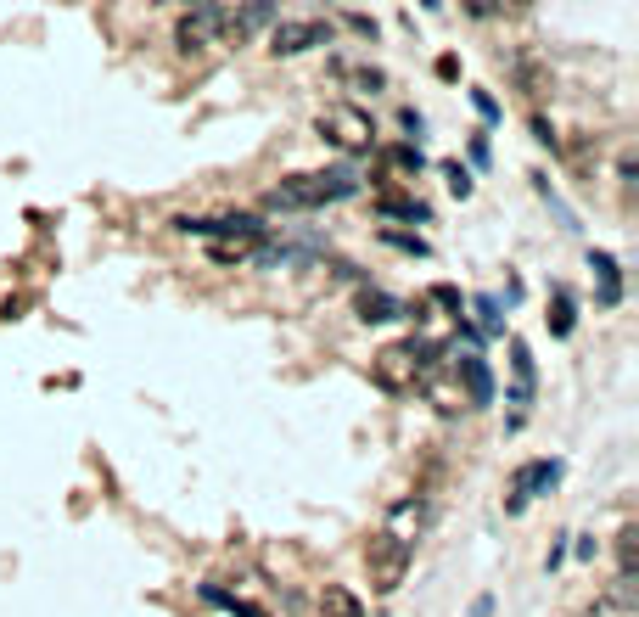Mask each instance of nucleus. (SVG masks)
I'll return each instance as SVG.
<instances>
[{"instance_id": "nucleus-8", "label": "nucleus", "mask_w": 639, "mask_h": 617, "mask_svg": "<svg viewBox=\"0 0 639 617\" xmlns=\"http://www.w3.org/2000/svg\"><path fill=\"white\" fill-rule=\"evenodd\" d=\"M455 388L466 393V410H483V404H494V371H488L483 354H455Z\"/></svg>"}, {"instance_id": "nucleus-17", "label": "nucleus", "mask_w": 639, "mask_h": 617, "mask_svg": "<svg viewBox=\"0 0 639 617\" xmlns=\"http://www.w3.org/2000/svg\"><path fill=\"white\" fill-rule=\"evenodd\" d=\"M421 388H426V399L438 404L443 416H455V410H466V393H460V388H449L443 376H421Z\"/></svg>"}, {"instance_id": "nucleus-16", "label": "nucleus", "mask_w": 639, "mask_h": 617, "mask_svg": "<svg viewBox=\"0 0 639 617\" xmlns=\"http://www.w3.org/2000/svg\"><path fill=\"white\" fill-rule=\"evenodd\" d=\"M202 40H213V6H202V12H185V17H180V45H185V51H197Z\"/></svg>"}, {"instance_id": "nucleus-4", "label": "nucleus", "mask_w": 639, "mask_h": 617, "mask_svg": "<svg viewBox=\"0 0 639 617\" xmlns=\"http://www.w3.org/2000/svg\"><path fill=\"white\" fill-rule=\"evenodd\" d=\"M365 578L376 595H393L404 578H410V550L398 545V539H387V533H370L365 545Z\"/></svg>"}, {"instance_id": "nucleus-14", "label": "nucleus", "mask_w": 639, "mask_h": 617, "mask_svg": "<svg viewBox=\"0 0 639 617\" xmlns=\"http://www.w3.org/2000/svg\"><path fill=\"white\" fill-rule=\"evenodd\" d=\"M516 79H522V90L533 101H544V90H550V68H544L533 51H522V57H516Z\"/></svg>"}, {"instance_id": "nucleus-9", "label": "nucleus", "mask_w": 639, "mask_h": 617, "mask_svg": "<svg viewBox=\"0 0 639 617\" xmlns=\"http://www.w3.org/2000/svg\"><path fill=\"white\" fill-rule=\"evenodd\" d=\"M382 533H387V539H398V545L410 550L415 539L426 533V500H415V494L393 500V505H387V522H382Z\"/></svg>"}, {"instance_id": "nucleus-22", "label": "nucleus", "mask_w": 639, "mask_h": 617, "mask_svg": "<svg viewBox=\"0 0 639 617\" xmlns=\"http://www.w3.org/2000/svg\"><path fill=\"white\" fill-rule=\"evenodd\" d=\"M443 174H449V191H455V197H466V191H471V180H466V169H460V163H449Z\"/></svg>"}, {"instance_id": "nucleus-10", "label": "nucleus", "mask_w": 639, "mask_h": 617, "mask_svg": "<svg viewBox=\"0 0 639 617\" xmlns=\"http://www.w3.org/2000/svg\"><path fill=\"white\" fill-rule=\"evenodd\" d=\"M555 477H561V460H527L522 472H516V483H511V500H505V511H527V500L539 494V488H555Z\"/></svg>"}, {"instance_id": "nucleus-12", "label": "nucleus", "mask_w": 639, "mask_h": 617, "mask_svg": "<svg viewBox=\"0 0 639 617\" xmlns=\"http://www.w3.org/2000/svg\"><path fill=\"white\" fill-rule=\"evenodd\" d=\"M634 578H617V589H611V595H600L595 606H589V612L583 617H639V606H634Z\"/></svg>"}, {"instance_id": "nucleus-21", "label": "nucleus", "mask_w": 639, "mask_h": 617, "mask_svg": "<svg viewBox=\"0 0 639 617\" xmlns=\"http://www.w3.org/2000/svg\"><path fill=\"white\" fill-rule=\"evenodd\" d=\"M477 326H483V331H499V298H488V292L477 298Z\"/></svg>"}, {"instance_id": "nucleus-7", "label": "nucleus", "mask_w": 639, "mask_h": 617, "mask_svg": "<svg viewBox=\"0 0 639 617\" xmlns=\"http://www.w3.org/2000/svg\"><path fill=\"white\" fill-rule=\"evenodd\" d=\"M533 399H539V371H533V348L527 343H511V427H522L527 410H533Z\"/></svg>"}, {"instance_id": "nucleus-18", "label": "nucleus", "mask_w": 639, "mask_h": 617, "mask_svg": "<svg viewBox=\"0 0 639 617\" xmlns=\"http://www.w3.org/2000/svg\"><path fill=\"white\" fill-rule=\"evenodd\" d=\"M404 303L387 298V292H359V320H398Z\"/></svg>"}, {"instance_id": "nucleus-1", "label": "nucleus", "mask_w": 639, "mask_h": 617, "mask_svg": "<svg viewBox=\"0 0 639 617\" xmlns=\"http://www.w3.org/2000/svg\"><path fill=\"white\" fill-rule=\"evenodd\" d=\"M359 180L348 169H326V174H292V180H281V186H270V208H326V202H342L354 197Z\"/></svg>"}, {"instance_id": "nucleus-5", "label": "nucleus", "mask_w": 639, "mask_h": 617, "mask_svg": "<svg viewBox=\"0 0 639 617\" xmlns=\"http://www.w3.org/2000/svg\"><path fill=\"white\" fill-rule=\"evenodd\" d=\"M314 45H331V23H320V17H275L270 23V51L275 57H303Z\"/></svg>"}, {"instance_id": "nucleus-13", "label": "nucleus", "mask_w": 639, "mask_h": 617, "mask_svg": "<svg viewBox=\"0 0 639 617\" xmlns=\"http://www.w3.org/2000/svg\"><path fill=\"white\" fill-rule=\"evenodd\" d=\"M320 617H365V601L348 584H326L320 589Z\"/></svg>"}, {"instance_id": "nucleus-19", "label": "nucleus", "mask_w": 639, "mask_h": 617, "mask_svg": "<svg viewBox=\"0 0 639 617\" xmlns=\"http://www.w3.org/2000/svg\"><path fill=\"white\" fill-rule=\"evenodd\" d=\"M617 567H623V578H634V567H639V528L634 522L617 533Z\"/></svg>"}, {"instance_id": "nucleus-2", "label": "nucleus", "mask_w": 639, "mask_h": 617, "mask_svg": "<svg viewBox=\"0 0 639 617\" xmlns=\"http://www.w3.org/2000/svg\"><path fill=\"white\" fill-rule=\"evenodd\" d=\"M421 376H426V343H387L370 359V382L382 393H410L421 388Z\"/></svg>"}, {"instance_id": "nucleus-3", "label": "nucleus", "mask_w": 639, "mask_h": 617, "mask_svg": "<svg viewBox=\"0 0 639 617\" xmlns=\"http://www.w3.org/2000/svg\"><path fill=\"white\" fill-rule=\"evenodd\" d=\"M320 135H326L337 152H370V146H376V124H370V113L354 107V101L320 107Z\"/></svg>"}, {"instance_id": "nucleus-11", "label": "nucleus", "mask_w": 639, "mask_h": 617, "mask_svg": "<svg viewBox=\"0 0 639 617\" xmlns=\"http://www.w3.org/2000/svg\"><path fill=\"white\" fill-rule=\"evenodd\" d=\"M415 169H421V152H415V146H387V152H382V180H387V186L415 180Z\"/></svg>"}, {"instance_id": "nucleus-15", "label": "nucleus", "mask_w": 639, "mask_h": 617, "mask_svg": "<svg viewBox=\"0 0 639 617\" xmlns=\"http://www.w3.org/2000/svg\"><path fill=\"white\" fill-rule=\"evenodd\" d=\"M589 264H595V275H600V303H606V309H611V303H623V275H617V259H611V253H595Z\"/></svg>"}, {"instance_id": "nucleus-6", "label": "nucleus", "mask_w": 639, "mask_h": 617, "mask_svg": "<svg viewBox=\"0 0 639 617\" xmlns=\"http://www.w3.org/2000/svg\"><path fill=\"white\" fill-rule=\"evenodd\" d=\"M264 23H275L270 6H213V45H242Z\"/></svg>"}, {"instance_id": "nucleus-20", "label": "nucleus", "mask_w": 639, "mask_h": 617, "mask_svg": "<svg viewBox=\"0 0 639 617\" xmlns=\"http://www.w3.org/2000/svg\"><path fill=\"white\" fill-rule=\"evenodd\" d=\"M572 326H578V315H572V292L555 287V320H550V331H555V337H572Z\"/></svg>"}]
</instances>
